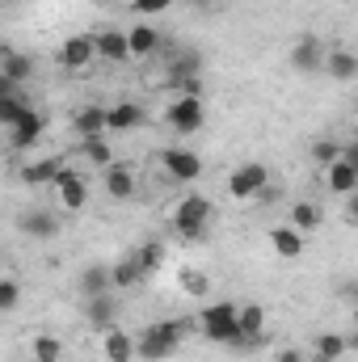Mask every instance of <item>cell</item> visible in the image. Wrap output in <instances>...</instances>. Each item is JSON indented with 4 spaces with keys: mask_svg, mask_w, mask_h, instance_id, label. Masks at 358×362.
<instances>
[{
    "mask_svg": "<svg viewBox=\"0 0 358 362\" xmlns=\"http://www.w3.org/2000/svg\"><path fill=\"white\" fill-rule=\"evenodd\" d=\"M185 333H190V320H156V325H148L144 337H135V358L144 362L173 358L181 350V341H185Z\"/></svg>",
    "mask_w": 358,
    "mask_h": 362,
    "instance_id": "1",
    "label": "cell"
},
{
    "mask_svg": "<svg viewBox=\"0 0 358 362\" xmlns=\"http://www.w3.org/2000/svg\"><path fill=\"white\" fill-rule=\"evenodd\" d=\"M198 329H202V337L207 341H215V346H236L241 350V325H236V303H207L202 312H198Z\"/></svg>",
    "mask_w": 358,
    "mask_h": 362,
    "instance_id": "2",
    "label": "cell"
},
{
    "mask_svg": "<svg viewBox=\"0 0 358 362\" xmlns=\"http://www.w3.org/2000/svg\"><path fill=\"white\" fill-rule=\"evenodd\" d=\"M211 215H215V202H211V198H202V194H185V198L178 202V211H173V228H178L181 240H202Z\"/></svg>",
    "mask_w": 358,
    "mask_h": 362,
    "instance_id": "3",
    "label": "cell"
},
{
    "mask_svg": "<svg viewBox=\"0 0 358 362\" xmlns=\"http://www.w3.org/2000/svg\"><path fill=\"white\" fill-rule=\"evenodd\" d=\"M165 122H169V131H178V135H194V131H202V122H207V105H202V97H173L169 105H165Z\"/></svg>",
    "mask_w": 358,
    "mask_h": 362,
    "instance_id": "4",
    "label": "cell"
},
{
    "mask_svg": "<svg viewBox=\"0 0 358 362\" xmlns=\"http://www.w3.org/2000/svg\"><path fill=\"white\" fill-rule=\"evenodd\" d=\"M266 185H270V169L266 165H262V160H245V165L232 169V177H228V194L241 198V202H249V198H258Z\"/></svg>",
    "mask_w": 358,
    "mask_h": 362,
    "instance_id": "5",
    "label": "cell"
},
{
    "mask_svg": "<svg viewBox=\"0 0 358 362\" xmlns=\"http://www.w3.org/2000/svg\"><path fill=\"white\" fill-rule=\"evenodd\" d=\"M51 185H55V194H59V206H64V211H81V206H89V177H85V173H76V169H68V165H64V169L55 173Z\"/></svg>",
    "mask_w": 358,
    "mask_h": 362,
    "instance_id": "6",
    "label": "cell"
},
{
    "mask_svg": "<svg viewBox=\"0 0 358 362\" xmlns=\"http://www.w3.org/2000/svg\"><path fill=\"white\" fill-rule=\"evenodd\" d=\"M97 59V34H72L64 47H59V68L64 72H81Z\"/></svg>",
    "mask_w": 358,
    "mask_h": 362,
    "instance_id": "7",
    "label": "cell"
},
{
    "mask_svg": "<svg viewBox=\"0 0 358 362\" xmlns=\"http://www.w3.org/2000/svg\"><path fill=\"white\" fill-rule=\"evenodd\" d=\"M161 165H165L169 181H198L202 177V156L190 152V148H165L161 152Z\"/></svg>",
    "mask_w": 358,
    "mask_h": 362,
    "instance_id": "8",
    "label": "cell"
},
{
    "mask_svg": "<svg viewBox=\"0 0 358 362\" xmlns=\"http://www.w3.org/2000/svg\"><path fill=\"white\" fill-rule=\"evenodd\" d=\"M17 232L30 236V240H55V236H59V215H55V211H42V206L21 211V215H17Z\"/></svg>",
    "mask_w": 358,
    "mask_h": 362,
    "instance_id": "9",
    "label": "cell"
},
{
    "mask_svg": "<svg viewBox=\"0 0 358 362\" xmlns=\"http://www.w3.org/2000/svg\"><path fill=\"white\" fill-rule=\"evenodd\" d=\"M85 325H89L93 333H105V329L118 325V299H114V291L85 299Z\"/></svg>",
    "mask_w": 358,
    "mask_h": 362,
    "instance_id": "10",
    "label": "cell"
},
{
    "mask_svg": "<svg viewBox=\"0 0 358 362\" xmlns=\"http://www.w3.org/2000/svg\"><path fill=\"white\" fill-rule=\"evenodd\" d=\"M325 51H329V47H325L316 34H304V38L291 47V68H295V72H321Z\"/></svg>",
    "mask_w": 358,
    "mask_h": 362,
    "instance_id": "11",
    "label": "cell"
},
{
    "mask_svg": "<svg viewBox=\"0 0 358 362\" xmlns=\"http://www.w3.org/2000/svg\"><path fill=\"white\" fill-rule=\"evenodd\" d=\"M148 122V110L139 105V101H118V105H110L105 110V131H135V127H144Z\"/></svg>",
    "mask_w": 358,
    "mask_h": 362,
    "instance_id": "12",
    "label": "cell"
},
{
    "mask_svg": "<svg viewBox=\"0 0 358 362\" xmlns=\"http://www.w3.org/2000/svg\"><path fill=\"white\" fill-rule=\"evenodd\" d=\"M321 72H325L329 81H337V85H350V81L358 76V59L346 51V47H329V51H325Z\"/></svg>",
    "mask_w": 358,
    "mask_h": 362,
    "instance_id": "13",
    "label": "cell"
},
{
    "mask_svg": "<svg viewBox=\"0 0 358 362\" xmlns=\"http://www.w3.org/2000/svg\"><path fill=\"white\" fill-rule=\"evenodd\" d=\"M236 325H241V350H249V346H262L266 312H262L258 303H245V308H236Z\"/></svg>",
    "mask_w": 358,
    "mask_h": 362,
    "instance_id": "14",
    "label": "cell"
},
{
    "mask_svg": "<svg viewBox=\"0 0 358 362\" xmlns=\"http://www.w3.org/2000/svg\"><path fill=\"white\" fill-rule=\"evenodd\" d=\"M127 51H131V59H148V55H156V51H161V34H156V25H148V21L131 25V30H127Z\"/></svg>",
    "mask_w": 358,
    "mask_h": 362,
    "instance_id": "15",
    "label": "cell"
},
{
    "mask_svg": "<svg viewBox=\"0 0 358 362\" xmlns=\"http://www.w3.org/2000/svg\"><path fill=\"white\" fill-rule=\"evenodd\" d=\"M325 181H329V189L333 194H354L358 189V165L354 160H346V156H337L333 165H325Z\"/></svg>",
    "mask_w": 358,
    "mask_h": 362,
    "instance_id": "16",
    "label": "cell"
},
{
    "mask_svg": "<svg viewBox=\"0 0 358 362\" xmlns=\"http://www.w3.org/2000/svg\"><path fill=\"white\" fill-rule=\"evenodd\" d=\"M42 131H47V118H42L38 110H30L21 122H13V127H8V139H13V148L21 152V148H34Z\"/></svg>",
    "mask_w": 358,
    "mask_h": 362,
    "instance_id": "17",
    "label": "cell"
},
{
    "mask_svg": "<svg viewBox=\"0 0 358 362\" xmlns=\"http://www.w3.org/2000/svg\"><path fill=\"white\" fill-rule=\"evenodd\" d=\"M105 194H110L114 202L131 198V194H135V169H131V165L110 160V165H105Z\"/></svg>",
    "mask_w": 358,
    "mask_h": 362,
    "instance_id": "18",
    "label": "cell"
},
{
    "mask_svg": "<svg viewBox=\"0 0 358 362\" xmlns=\"http://www.w3.org/2000/svg\"><path fill=\"white\" fill-rule=\"evenodd\" d=\"M0 76L13 81V85H21V81L34 76V59L21 55V51H13V47H0Z\"/></svg>",
    "mask_w": 358,
    "mask_h": 362,
    "instance_id": "19",
    "label": "cell"
},
{
    "mask_svg": "<svg viewBox=\"0 0 358 362\" xmlns=\"http://www.w3.org/2000/svg\"><path fill=\"white\" fill-rule=\"evenodd\" d=\"M97 59H105V64H127V59H131V51H127V34H122V30H105V34H97Z\"/></svg>",
    "mask_w": 358,
    "mask_h": 362,
    "instance_id": "20",
    "label": "cell"
},
{
    "mask_svg": "<svg viewBox=\"0 0 358 362\" xmlns=\"http://www.w3.org/2000/svg\"><path fill=\"white\" fill-rule=\"evenodd\" d=\"M312 350H316V362H342L350 350H354V337H342V333H321Z\"/></svg>",
    "mask_w": 358,
    "mask_h": 362,
    "instance_id": "21",
    "label": "cell"
},
{
    "mask_svg": "<svg viewBox=\"0 0 358 362\" xmlns=\"http://www.w3.org/2000/svg\"><path fill=\"white\" fill-rule=\"evenodd\" d=\"M270 249H274L278 257H299V253H304V236H299L291 223H278V228H270Z\"/></svg>",
    "mask_w": 358,
    "mask_h": 362,
    "instance_id": "22",
    "label": "cell"
},
{
    "mask_svg": "<svg viewBox=\"0 0 358 362\" xmlns=\"http://www.w3.org/2000/svg\"><path fill=\"white\" fill-rule=\"evenodd\" d=\"M287 215H291L287 223H291L299 236H308V232H312V228H321V219H325V211H321L316 202H291V211H287Z\"/></svg>",
    "mask_w": 358,
    "mask_h": 362,
    "instance_id": "23",
    "label": "cell"
},
{
    "mask_svg": "<svg viewBox=\"0 0 358 362\" xmlns=\"http://www.w3.org/2000/svg\"><path fill=\"white\" fill-rule=\"evenodd\" d=\"M131 358H135V337L122 333L118 325L105 329V362H131Z\"/></svg>",
    "mask_w": 358,
    "mask_h": 362,
    "instance_id": "24",
    "label": "cell"
},
{
    "mask_svg": "<svg viewBox=\"0 0 358 362\" xmlns=\"http://www.w3.org/2000/svg\"><path fill=\"white\" fill-rule=\"evenodd\" d=\"M72 122H76L81 139H93V135H101V131H105V105H81Z\"/></svg>",
    "mask_w": 358,
    "mask_h": 362,
    "instance_id": "25",
    "label": "cell"
},
{
    "mask_svg": "<svg viewBox=\"0 0 358 362\" xmlns=\"http://www.w3.org/2000/svg\"><path fill=\"white\" fill-rule=\"evenodd\" d=\"M59 169H64V160H59V156H47V160L25 165V169H21V181H25V185H51Z\"/></svg>",
    "mask_w": 358,
    "mask_h": 362,
    "instance_id": "26",
    "label": "cell"
},
{
    "mask_svg": "<svg viewBox=\"0 0 358 362\" xmlns=\"http://www.w3.org/2000/svg\"><path fill=\"white\" fill-rule=\"evenodd\" d=\"M135 282H144V270H139V262H135V253H127V257H118L114 266H110V286H135Z\"/></svg>",
    "mask_w": 358,
    "mask_h": 362,
    "instance_id": "27",
    "label": "cell"
},
{
    "mask_svg": "<svg viewBox=\"0 0 358 362\" xmlns=\"http://www.w3.org/2000/svg\"><path fill=\"white\" fill-rule=\"evenodd\" d=\"M30 110H34V105L21 97V89L8 93V97H0V127H13V122H21Z\"/></svg>",
    "mask_w": 358,
    "mask_h": 362,
    "instance_id": "28",
    "label": "cell"
},
{
    "mask_svg": "<svg viewBox=\"0 0 358 362\" xmlns=\"http://www.w3.org/2000/svg\"><path fill=\"white\" fill-rule=\"evenodd\" d=\"M105 291H114L110 286V266H89V270L81 274V295L89 299V295H105Z\"/></svg>",
    "mask_w": 358,
    "mask_h": 362,
    "instance_id": "29",
    "label": "cell"
},
{
    "mask_svg": "<svg viewBox=\"0 0 358 362\" xmlns=\"http://www.w3.org/2000/svg\"><path fill=\"white\" fill-rule=\"evenodd\" d=\"M30 350H34V362H59V358H64V341H59V337H51V333H38Z\"/></svg>",
    "mask_w": 358,
    "mask_h": 362,
    "instance_id": "30",
    "label": "cell"
},
{
    "mask_svg": "<svg viewBox=\"0 0 358 362\" xmlns=\"http://www.w3.org/2000/svg\"><path fill=\"white\" fill-rule=\"evenodd\" d=\"M178 282H181V291H185V295H194V299H202V295L211 291V278H207L202 270H181Z\"/></svg>",
    "mask_w": 358,
    "mask_h": 362,
    "instance_id": "31",
    "label": "cell"
},
{
    "mask_svg": "<svg viewBox=\"0 0 358 362\" xmlns=\"http://www.w3.org/2000/svg\"><path fill=\"white\" fill-rule=\"evenodd\" d=\"M135 262H139V270H144V278H148V274L161 270L165 249H161V245H139V249H135Z\"/></svg>",
    "mask_w": 358,
    "mask_h": 362,
    "instance_id": "32",
    "label": "cell"
},
{
    "mask_svg": "<svg viewBox=\"0 0 358 362\" xmlns=\"http://www.w3.org/2000/svg\"><path fill=\"white\" fill-rule=\"evenodd\" d=\"M81 152L89 156L93 165H101V169H105V165L114 160V152H110V144H105L101 135H93V139H81Z\"/></svg>",
    "mask_w": 358,
    "mask_h": 362,
    "instance_id": "33",
    "label": "cell"
},
{
    "mask_svg": "<svg viewBox=\"0 0 358 362\" xmlns=\"http://www.w3.org/2000/svg\"><path fill=\"white\" fill-rule=\"evenodd\" d=\"M337 156H342V144H337V139H316V144H312V160H316V165H333Z\"/></svg>",
    "mask_w": 358,
    "mask_h": 362,
    "instance_id": "34",
    "label": "cell"
},
{
    "mask_svg": "<svg viewBox=\"0 0 358 362\" xmlns=\"http://www.w3.org/2000/svg\"><path fill=\"white\" fill-rule=\"evenodd\" d=\"M21 303V282L13 278H0V312H13Z\"/></svg>",
    "mask_w": 358,
    "mask_h": 362,
    "instance_id": "35",
    "label": "cell"
},
{
    "mask_svg": "<svg viewBox=\"0 0 358 362\" xmlns=\"http://www.w3.org/2000/svg\"><path fill=\"white\" fill-rule=\"evenodd\" d=\"M131 8H135V13H169L173 0H131Z\"/></svg>",
    "mask_w": 358,
    "mask_h": 362,
    "instance_id": "36",
    "label": "cell"
},
{
    "mask_svg": "<svg viewBox=\"0 0 358 362\" xmlns=\"http://www.w3.org/2000/svg\"><path fill=\"white\" fill-rule=\"evenodd\" d=\"M274 362H304V354H299V350H278Z\"/></svg>",
    "mask_w": 358,
    "mask_h": 362,
    "instance_id": "37",
    "label": "cell"
},
{
    "mask_svg": "<svg viewBox=\"0 0 358 362\" xmlns=\"http://www.w3.org/2000/svg\"><path fill=\"white\" fill-rule=\"evenodd\" d=\"M185 4H194V8H211V0H185Z\"/></svg>",
    "mask_w": 358,
    "mask_h": 362,
    "instance_id": "38",
    "label": "cell"
}]
</instances>
